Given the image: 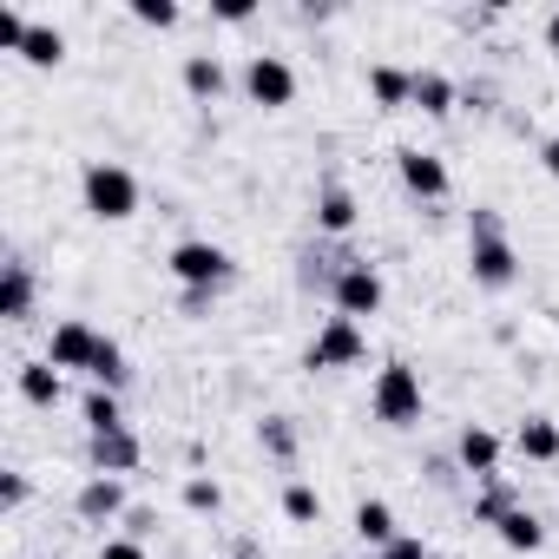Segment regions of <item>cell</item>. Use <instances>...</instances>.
<instances>
[{
	"label": "cell",
	"mask_w": 559,
	"mask_h": 559,
	"mask_svg": "<svg viewBox=\"0 0 559 559\" xmlns=\"http://www.w3.org/2000/svg\"><path fill=\"white\" fill-rule=\"evenodd\" d=\"M467 276H474V290H513L520 284V250H513L507 217L493 204L467 211Z\"/></svg>",
	"instance_id": "6da1fadb"
},
{
	"label": "cell",
	"mask_w": 559,
	"mask_h": 559,
	"mask_svg": "<svg viewBox=\"0 0 559 559\" xmlns=\"http://www.w3.org/2000/svg\"><path fill=\"white\" fill-rule=\"evenodd\" d=\"M80 191H86V211H93L99 224H126V217H139V204H145L139 178H132L119 158H86Z\"/></svg>",
	"instance_id": "7a4b0ae2"
},
{
	"label": "cell",
	"mask_w": 559,
	"mask_h": 559,
	"mask_svg": "<svg viewBox=\"0 0 559 559\" xmlns=\"http://www.w3.org/2000/svg\"><path fill=\"white\" fill-rule=\"evenodd\" d=\"M165 270L178 276V290H204V297H217V290L237 284V257H230L224 243H211V237H185V243H171Z\"/></svg>",
	"instance_id": "3957f363"
},
{
	"label": "cell",
	"mask_w": 559,
	"mask_h": 559,
	"mask_svg": "<svg viewBox=\"0 0 559 559\" xmlns=\"http://www.w3.org/2000/svg\"><path fill=\"white\" fill-rule=\"evenodd\" d=\"M421 408H428L421 369H408V362H389V369H376V389H369V415H376L382 428H415V421H421Z\"/></svg>",
	"instance_id": "277c9868"
},
{
	"label": "cell",
	"mask_w": 559,
	"mask_h": 559,
	"mask_svg": "<svg viewBox=\"0 0 559 559\" xmlns=\"http://www.w3.org/2000/svg\"><path fill=\"white\" fill-rule=\"evenodd\" d=\"M362 356H369V330L349 323V317H323L310 349H304V369L310 376H336V369H356Z\"/></svg>",
	"instance_id": "5b68a950"
},
{
	"label": "cell",
	"mask_w": 559,
	"mask_h": 559,
	"mask_svg": "<svg viewBox=\"0 0 559 559\" xmlns=\"http://www.w3.org/2000/svg\"><path fill=\"white\" fill-rule=\"evenodd\" d=\"M243 99L263 106V112L297 106V67H290L284 53H250V60H243Z\"/></svg>",
	"instance_id": "8992f818"
},
{
	"label": "cell",
	"mask_w": 559,
	"mask_h": 559,
	"mask_svg": "<svg viewBox=\"0 0 559 559\" xmlns=\"http://www.w3.org/2000/svg\"><path fill=\"white\" fill-rule=\"evenodd\" d=\"M382 297H389V290H382V270H376V263H362V257H356V263L336 276V290H330L336 317H349V323L376 317V310H382Z\"/></svg>",
	"instance_id": "52a82bcc"
},
{
	"label": "cell",
	"mask_w": 559,
	"mask_h": 559,
	"mask_svg": "<svg viewBox=\"0 0 559 559\" xmlns=\"http://www.w3.org/2000/svg\"><path fill=\"white\" fill-rule=\"evenodd\" d=\"M395 178H402V191H408V198H421V204H441V198L454 191V178H448L441 152H421V145H402V152H395Z\"/></svg>",
	"instance_id": "ba28073f"
},
{
	"label": "cell",
	"mask_w": 559,
	"mask_h": 559,
	"mask_svg": "<svg viewBox=\"0 0 559 559\" xmlns=\"http://www.w3.org/2000/svg\"><path fill=\"white\" fill-rule=\"evenodd\" d=\"M73 513H80L86 526H119V520L132 513V493H126L119 474H86L80 493H73Z\"/></svg>",
	"instance_id": "9c48e42d"
},
{
	"label": "cell",
	"mask_w": 559,
	"mask_h": 559,
	"mask_svg": "<svg viewBox=\"0 0 559 559\" xmlns=\"http://www.w3.org/2000/svg\"><path fill=\"white\" fill-rule=\"evenodd\" d=\"M86 467L93 474H139L145 467V441L132 428H112V435H86Z\"/></svg>",
	"instance_id": "30bf717a"
},
{
	"label": "cell",
	"mask_w": 559,
	"mask_h": 559,
	"mask_svg": "<svg viewBox=\"0 0 559 559\" xmlns=\"http://www.w3.org/2000/svg\"><path fill=\"white\" fill-rule=\"evenodd\" d=\"M99 330L93 323H80V317H67V323H53V336H47V362L67 376V369H93V356H99Z\"/></svg>",
	"instance_id": "8fae6325"
},
{
	"label": "cell",
	"mask_w": 559,
	"mask_h": 559,
	"mask_svg": "<svg viewBox=\"0 0 559 559\" xmlns=\"http://www.w3.org/2000/svg\"><path fill=\"white\" fill-rule=\"evenodd\" d=\"M500 454H507V448H500V435H493V428H480V421H467V428L454 435V461H461L474 480H493V474H500Z\"/></svg>",
	"instance_id": "7c38bea8"
},
{
	"label": "cell",
	"mask_w": 559,
	"mask_h": 559,
	"mask_svg": "<svg viewBox=\"0 0 559 559\" xmlns=\"http://www.w3.org/2000/svg\"><path fill=\"white\" fill-rule=\"evenodd\" d=\"M178 80H185V93H191L198 106H217V99L230 93V73H224V60H217V53H185Z\"/></svg>",
	"instance_id": "4fadbf2b"
},
{
	"label": "cell",
	"mask_w": 559,
	"mask_h": 559,
	"mask_svg": "<svg viewBox=\"0 0 559 559\" xmlns=\"http://www.w3.org/2000/svg\"><path fill=\"white\" fill-rule=\"evenodd\" d=\"M14 389H21L27 408H60V402H67V376H60L47 356H40V362H21V369H14Z\"/></svg>",
	"instance_id": "5bb4252c"
},
{
	"label": "cell",
	"mask_w": 559,
	"mask_h": 559,
	"mask_svg": "<svg viewBox=\"0 0 559 559\" xmlns=\"http://www.w3.org/2000/svg\"><path fill=\"white\" fill-rule=\"evenodd\" d=\"M369 99H376L382 112L415 106V73H408V67H395V60H376V67H369Z\"/></svg>",
	"instance_id": "9a60e30c"
},
{
	"label": "cell",
	"mask_w": 559,
	"mask_h": 559,
	"mask_svg": "<svg viewBox=\"0 0 559 559\" xmlns=\"http://www.w3.org/2000/svg\"><path fill=\"white\" fill-rule=\"evenodd\" d=\"M356 217H362V204H356L349 185H323V191H317V230H323V237H349Z\"/></svg>",
	"instance_id": "2e32d148"
},
{
	"label": "cell",
	"mask_w": 559,
	"mask_h": 559,
	"mask_svg": "<svg viewBox=\"0 0 559 559\" xmlns=\"http://www.w3.org/2000/svg\"><path fill=\"white\" fill-rule=\"evenodd\" d=\"M513 448H520V461L552 467V461H559V421H552V415H526V421L513 428Z\"/></svg>",
	"instance_id": "e0dca14e"
},
{
	"label": "cell",
	"mask_w": 559,
	"mask_h": 559,
	"mask_svg": "<svg viewBox=\"0 0 559 559\" xmlns=\"http://www.w3.org/2000/svg\"><path fill=\"white\" fill-rule=\"evenodd\" d=\"M0 317H8V323H27L34 317V270L21 257L0 263Z\"/></svg>",
	"instance_id": "ac0fdd59"
},
{
	"label": "cell",
	"mask_w": 559,
	"mask_h": 559,
	"mask_svg": "<svg viewBox=\"0 0 559 559\" xmlns=\"http://www.w3.org/2000/svg\"><path fill=\"white\" fill-rule=\"evenodd\" d=\"M415 106H421L428 119H448V112L461 106V86H454L448 73H435V67H421V73H415Z\"/></svg>",
	"instance_id": "d6986e66"
},
{
	"label": "cell",
	"mask_w": 559,
	"mask_h": 559,
	"mask_svg": "<svg viewBox=\"0 0 559 559\" xmlns=\"http://www.w3.org/2000/svg\"><path fill=\"white\" fill-rule=\"evenodd\" d=\"M356 539H362L369 552H382L389 539H402V526H395V507H389V500H362V507H356Z\"/></svg>",
	"instance_id": "ffe728a7"
},
{
	"label": "cell",
	"mask_w": 559,
	"mask_h": 559,
	"mask_svg": "<svg viewBox=\"0 0 559 559\" xmlns=\"http://www.w3.org/2000/svg\"><path fill=\"white\" fill-rule=\"evenodd\" d=\"M493 533H500V546H507V552H539V546H546V520H539L533 507H513Z\"/></svg>",
	"instance_id": "44dd1931"
},
{
	"label": "cell",
	"mask_w": 559,
	"mask_h": 559,
	"mask_svg": "<svg viewBox=\"0 0 559 559\" xmlns=\"http://www.w3.org/2000/svg\"><path fill=\"white\" fill-rule=\"evenodd\" d=\"M80 421H86V435H112V428H132L112 389H86V395H80Z\"/></svg>",
	"instance_id": "7402d4cb"
},
{
	"label": "cell",
	"mask_w": 559,
	"mask_h": 559,
	"mask_svg": "<svg viewBox=\"0 0 559 559\" xmlns=\"http://www.w3.org/2000/svg\"><path fill=\"white\" fill-rule=\"evenodd\" d=\"M513 507H520V487H513L507 474H493V480H480V500H474V526H500Z\"/></svg>",
	"instance_id": "603a6c76"
},
{
	"label": "cell",
	"mask_w": 559,
	"mask_h": 559,
	"mask_svg": "<svg viewBox=\"0 0 559 559\" xmlns=\"http://www.w3.org/2000/svg\"><path fill=\"white\" fill-rule=\"evenodd\" d=\"M257 441H263V454H270L276 467L297 461V421H290V415H263V421H257Z\"/></svg>",
	"instance_id": "cb8c5ba5"
},
{
	"label": "cell",
	"mask_w": 559,
	"mask_h": 559,
	"mask_svg": "<svg viewBox=\"0 0 559 559\" xmlns=\"http://www.w3.org/2000/svg\"><path fill=\"white\" fill-rule=\"evenodd\" d=\"M86 376H93V389H112V395H119V389H126V382H132V362H126V349H119V343H112V336H106V343H99V356H93V369H86Z\"/></svg>",
	"instance_id": "d4e9b609"
},
{
	"label": "cell",
	"mask_w": 559,
	"mask_h": 559,
	"mask_svg": "<svg viewBox=\"0 0 559 559\" xmlns=\"http://www.w3.org/2000/svg\"><path fill=\"white\" fill-rule=\"evenodd\" d=\"M21 60H27V67H60V60H67V34H60V27H47V21H34V34H27Z\"/></svg>",
	"instance_id": "484cf974"
},
{
	"label": "cell",
	"mask_w": 559,
	"mask_h": 559,
	"mask_svg": "<svg viewBox=\"0 0 559 559\" xmlns=\"http://www.w3.org/2000/svg\"><path fill=\"white\" fill-rule=\"evenodd\" d=\"M284 520L290 526H317L323 520V493L310 480H284Z\"/></svg>",
	"instance_id": "4316f807"
},
{
	"label": "cell",
	"mask_w": 559,
	"mask_h": 559,
	"mask_svg": "<svg viewBox=\"0 0 559 559\" xmlns=\"http://www.w3.org/2000/svg\"><path fill=\"white\" fill-rule=\"evenodd\" d=\"M178 500H185V513H224V487H217L211 474H191V480L178 487Z\"/></svg>",
	"instance_id": "83f0119b"
},
{
	"label": "cell",
	"mask_w": 559,
	"mask_h": 559,
	"mask_svg": "<svg viewBox=\"0 0 559 559\" xmlns=\"http://www.w3.org/2000/svg\"><path fill=\"white\" fill-rule=\"evenodd\" d=\"M132 21L152 27V34H171L185 21V8H178V0H132Z\"/></svg>",
	"instance_id": "f1b7e54d"
},
{
	"label": "cell",
	"mask_w": 559,
	"mask_h": 559,
	"mask_svg": "<svg viewBox=\"0 0 559 559\" xmlns=\"http://www.w3.org/2000/svg\"><path fill=\"white\" fill-rule=\"evenodd\" d=\"M34 500V480L21 474V467H8V474H0V507H8V513H21Z\"/></svg>",
	"instance_id": "f546056e"
},
{
	"label": "cell",
	"mask_w": 559,
	"mask_h": 559,
	"mask_svg": "<svg viewBox=\"0 0 559 559\" xmlns=\"http://www.w3.org/2000/svg\"><path fill=\"white\" fill-rule=\"evenodd\" d=\"M369 559H435V546H428L421 533H402V539H389V546L369 552Z\"/></svg>",
	"instance_id": "4dcf8cb0"
},
{
	"label": "cell",
	"mask_w": 559,
	"mask_h": 559,
	"mask_svg": "<svg viewBox=\"0 0 559 559\" xmlns=\"http://www.w3.org/2000/svg\"><path fill=\"white\" fill-rule=\"evenodd\" d=\"M119 526H126V539H152V533H158V507H139V500H132V513H126Z\"/></svg>",
	"instance_id": "1f68e13d"
},
{
	"label": "cell",
	"mask_w": 559,
	"mask_h": 559,
	"mask_svg": "<svg viewBox=\"0 0 559 559\" xmlns=\"http://www.w3.org/2000/svg\"><path fill=\"white\" fill-rule=\"evenodd\" d=\"M99 559H152V552H145V539H126V533H119V539L99 546Z\"/></svg>",
	"instance_id": "d6a6232c"
},
{
	"label": "cell",
	"mask_w": 559,
	"mask_h": 559,
	"mask_svg": "<svg viewBox=\"0 0 559 559\" xmlns=\"http://www.w3.org/2000/svg\"><path fill=\"white\" fill-rule=\"evenodd\" d=\"M461 106H467V112H493V86H487V80L461 86Z\"/></svg>",
	"instance_id": "836d02e7"
},
{
	"label": "cell",
	"mask_w": 559,
	"mask_h": 559,
	"mask_svg": "<svg viewBox=\"0 0 559 559\" xmlns=\"http://www.w3.org/2000/svg\"><path fill=\"white\" fill-rule=\"evenodd\" d=\"M211 14H217L224 27H243V21H250L257 8H250V0H217V8H211Z\"/></svg>",
	"instance_id": "e575fe53"
},
{
	"label": "cell",
	"mask_w": 559,
	"mask_h": 559,
	"mask_svg": "<svg viewBox=\"0 0 559 559\" xmlns=\"http://www.w3.org/2000/svg\"><path fill=\"white\" fill-rule=\"evenodd\" d=\"M539 171H546V178H559V132H546V139H539Z\"/></svg>",
	"instance_id": "d590c367"
},
{
	"label": "cell",
	"mask_w": 559,
	"mask_h": 559,
	"mask_svg": "<svg viewBox=\"0 0 559 559\" xmlns=\"http://www.w3.org/2000/svg\"><path fill=\"white\" fill-rule=\"evenodd\" d=\"M230 559H270V552H263L257 539H230Z\"/></svg>",
	"instance_id": "8d00e7d4"
},
{
	"label": "cell",
	"mask_w": 559,
	"mask_h": 559,
	"mask_svg": "<svg viewBox=\"0 0 559 559\" xmlns=\"http://www.w3.org/2000/svg\"><path fill=\"white\" fill-rule=\"evenodd\" d=\"M546 53H559V8L546 14Z\"/></svg>",
	"instance_id": "74e56055"
},
{
	"label": "cell",
	"mask_w": 559,
	"mask_h": 559,
	"mask_svg": "<svg viewBox=\"0 0 559 559\" xmlns=\"http://www.w3.org/2000/svg\"><path fill=\"white\" fill-rule=\"evenodd\" d=\"M435 559H441V552H435Z\"/></svg>",
	"instance_id": "f35d334b"
}]
</instances>
